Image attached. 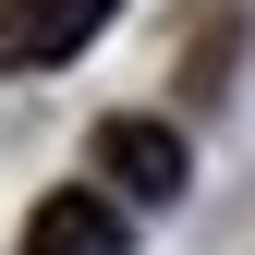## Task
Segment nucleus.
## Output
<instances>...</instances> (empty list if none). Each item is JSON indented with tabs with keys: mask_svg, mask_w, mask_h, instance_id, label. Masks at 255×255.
Returning a JSON list of instances; mask_svg holds the SVG:
<instances>
[{
	"mask_svg": "<svg viewBox=\"0 0 255 255\" xmlns=\"http://www.w3.org/2000/svg\"><path fill=\"white\" fill-rule=\"evenodd\" d=\"M98 170H110V182H122L134 207H170L182 182H195V158H182V134H170V122L122 110V122H98Z\"/></svg>",
	"mask_w": 255,
	"mask_h": 255,
	"instance_id": "obj_1",
	"label": "nucleus"
},
{
	"mask_svg": "<svg viewBox=\"0 0 255 255\" xmlns=\"http://www.w3.org/2000/svg\"><path fill=\"white\" fill-rule=\"evenodd\" d=\"M122 0H0V73H49V61H73Z\"/></svg>",
	"mask_w": 255,
	"mask_h": 255,
	"instance_id": "obj_2",
	"label": "nucleus"
},
{
	"mask_svg": "<svg viewBox=\"0 0 255 255\" xmlns=\"http://www.w3.org/2000/svg\"><path fill=\"white\" fill-rule=\"evenodd\" d=\"M24 255H134V231H122V207L110 195H49L37 219H24Z\"/></svg>",
	"mask_w": 255,
	"mask_h": 255,
	"instance_id": "obj_3",
	"label": "nucleus"
}]
</instances>
